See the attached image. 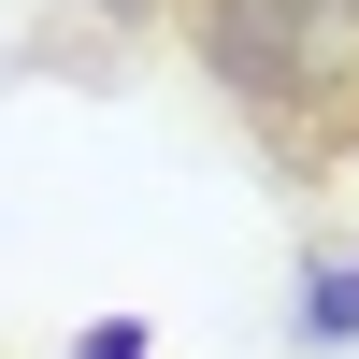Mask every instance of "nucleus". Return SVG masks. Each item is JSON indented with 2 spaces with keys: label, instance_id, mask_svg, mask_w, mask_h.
Instances as JSON below:
<instances>
[{
  "label": "nucleus",
  "instance_id": "1",
  "mask_svg": "<svg viewBox=\"0 0 359 359\" xmlns=\"http://www.w3.org/2000/svg\"><path fill=\"white\" fill-rule=\"evenodd\" d=\"M187 43L273 130H359V0H187Z\"/></svg>",
  "mask_w": 359,
  "mask_h": 359
},
{
  "label": "nucleus",
  "instance_id": "2",
  "mask_svg": "<svg viewBox=\"0 0 359 359\" xmlns=\"http://www.w3.org/2000/svg\"><path fill=\"white\" fill-rule=\"evenodd\" d=\"M287 331H302V345H359V245L302 273V302H287Z\"/></svg>",
  "mask_w": 359,
  "mask_h": 359
},
{
  "label": "nucleus",
  "instance_id": "3",
  "mask_svg": "<svg viewBox=\"0 0 359 359\" xmlns=\"http://www.w3.org/2000/svg\"><path fill=\"white\" fill-rule=\"evenodd\" d=\"M72 359H158V345H144V316H101V331H86Z\"/></svg>",
  "mask_w": 359,
  "mask_h": 359
},
{
  "label": "nucleus",
  "instance_id": "4",
  "mask_svg": "<svg viewBox=\"0 0 359 359\" xmlns=\"http://www.w3.org/2000/svg\"><path fill=\"white\" fill-rule=\"evenodd\" d=\"M101 15H144V0H101Z\"/></svg>",
  "mask_w": 359,
  "mask_h": 359
}]
</instances>
